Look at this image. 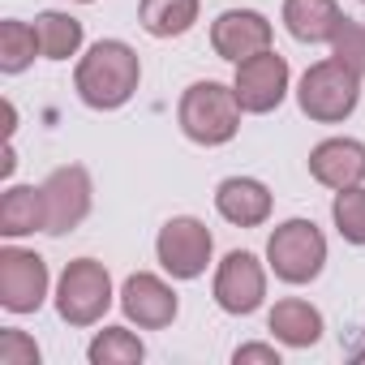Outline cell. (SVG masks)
I'll list each match as a JSON object with an SVG mask.
<instances>
[{
    "label": "cell",
    "mask_w": 365,
    "mask_h": 365,
    "mask_svg": "<svg viewBox=\"0 0 365 365\" xmlns=\"http://www.w3.org/2000/svg\"><path fill=\"white\" fill-rule=\"evenodd\" d=\"M142 82V61L129 43L120 39H99L82 61H78V73H73V86L82 95L86 108L95 112H112V108H125L133 99Z\"/></svg>",
    "instance_id": "1"
},
{
    "label": "cell",
    "mask_w": 365,
    "mask_h": 365,
    "mask_svg": "<svg viewBox=\"0 0 365 365\" xmlns=\"http://www.w3.org/2000/svg\"><path fill=\"white\" fill-rule=\"evenodd\" d=\"M241 99H237V91L232 86H224V82H194L185 95H180V103H176V120H180V129H185V138L190 142H198V146H224V142H232L237 138V129H241Z\"/></svg>",
    "instance_id": "2"
},
{
    "label": "cell",
    "mask_w": 365,
    "mask_h": 365,
    "mask_svg": "<svg viewBox=\"0 0 365 365\" xmlns=\"http://www.w3.org/2000/svg\"><path fill=\"white\" fill-rule=\"evenodd\" d=\"M356 99H361V78L348 65H339L335 56L309 65L305 78H301V86H297L301 112L309 120H318V125H339L344 116L356 112Z\"/></svg>",
    "instance_id": "3"
},
{
    "label": "cell",
    "mask_w": 365,
    "mask_h": 365,
    "mask_svg": "<svg viewBox=\"0 0 365 365\" xmlns=\"http://www.w3.org/2000/svg\"><path fill=\"white\" fill-rule=\"evenodd\" d=\"M267 262L284 284H309L327 267V237L314 220H288L267 237Z\"/></svg>",
    "instance_id": "4"
},
{
    "label": "cell",
    "mask_w": 365,
    "mask_h": 365,
    "mask_svg": "<svg viewBox=\"0 0 365 365\" xmlns=\"http://www.w3.org/2000/svg\"><path fill=\"white\" fill-rule=\"evenodd\" d=\"M112 305V275L95 258H73L56 284V314L69 327H95Z\"/></svg>",
    "instance_id": "5"
},
{
    "label": "cell",
    "mask_w": 365,
    "mask_h": 365,
    "mask_svg": "<svg viewBox=\"0 0 365 365\" xmlns=\"http://www.w3.org/2000/svg\"><path fill=\"white\" fill-rule=\"evenodd\" d=\"M211 232L202 220L194 215H176L159 228V241H155V254H159V267L172 275V279H198L211 262Z\"/></svg>",
    "instance_id": "6"
},
{
    "label": "cell",
    "mask_w": 365,
    "mask_h": 365,
    "mask_svg": "<svg viewBox=\"0 0 365 365\" xmlns=\"http://www.w3.org/2000/svg\"><path fill=\"white\" fill-rule=\"evenodd\" d=\"M48 297V262L31 250H0V305L9 314H35Z\"/></svg>",
    "instance_id": "7"
},
{
    "label": "cell",
    "mask_w": 365,
    "mask_h": 365,
    "mask_svg": "<svg viewBox=\"0 0 365 365\" xmlns=\"http://www.w3.org/2000/svg\"><path fill=\"white\" fill-rule=\"evenodd\" d=\"M288 61L279 56V52H258V56H250V61H241L237 65V82H232V91H237V99H241V108L245 112H254V116H262V112H275L279 103H284V95H288Z\"/></svg>",
    "instance_id": "8"
},
{
    "label": "cell",
    "mask_w": 365,
    "mask_h": 365,
    "mask_svg": "<svg viewBox=\"0 0 365 365\" xmlns=\"http://www.w3.org/2000/svg\"><path fill=\"white\" fill-rule=\"evenodd\" d=\"M43 202H48V232L65 237L91 215V172L82 163H65L43 180Z\"/></svg>",
    "instance_id": "9"
},
{
    "label": "cell",
    "mask_w": 365,
    "mask_h": 365,
    "mask_svg": "<svg viewBox=\"0 0 365 365\" xmlns=\"http://www.w3.org/2000/svg\"><path fill=\"white\" fill-rule=\"evenodd\" d=\"M267 297V271L254 254L232 250L215 271V301L224 314H254Z\"/></svg>",
    "instance_id": "10"
},
{
    "label": "cell",
    "mask_w": 365,
    "mask_h": 365,
    "mask_svg": "<svg viewBox=\"0 0 365 365\" xmlns=\"http://www.w3.org/2000/svg\"><path fill=\"white\" fill-rule=\"evenodd\" d=\"M211 48H215V56L241 65L271 48V22L258 9H224L211 22Z\"/></svg>",
    "instance_id": "11"
},
{
    "label": "cell",
    "mask_w": 365,
    "mask_h": 365,
    "mask_svg": "<svg viewBox=\"0 0 365 365\" xmlns=\"http://www.w3.org/2000/svg\"><path fill=\"white\" fill-rule=\"evenodd\" d=\"M120 309H125V318L138 322L142 331H159V327H172V318H176L180 305H176V292H172L159 275L138 271V275H129L125 288H120Z\"/></svg>",
    "instance_id": "12"
},
{
    "label": "cell",
    "mask_w": 365,
    "mask_h": 365,
    "mask_svg": "<svg viewBox=\"0 0 365 365\" xmlns=\"http://www.w3.org/2000/svg\"><path fill=\"white\" fill-rule=\"evenodd\" d=\"M309 176L327 190H352L365 180V142L327 138L309 150Z\"/></svg>",
    "instance_id": "13"
},
{
    "label": "cell",
    "mask_w": 365,
    "mask_h": 365,
    "mask_svg": "<svg viewBox=\"0 0 365 365\" xmlns=\"http://www.w3.org/2000/svg\"><path fill=\"white\" fill-rule=\"evenodd\" d=\"M215 211L237 228H258L271 220V190L254 176H228L215 190Z\"/></svg>",
    "instance_id": "14"
},
{
    "label": "cell",
    "mask_w": 365,
    "mask_h": 365,
    "mask_svg": "<svg viewBox=\"0 0 365 365\" xmlns=\"http://www.w3.org/2000/svg\"><path fill=\"white\" fill-rule=\"evenodd\" d=\"M344 22L335 0H284V26L297 43H331Z\"/></svg>",
    "instance_id": "15"
},
{
    "label": "cell",
    "mask_w": 365,
    "mask_h": 365,
    "mask_svg": "<svg viewBox=\"0 0 365 365\" xmlns=\"http://www.w3.org/2000/svg\"><path fill=\"white\" fill-rule=\"evenodd\" d=\"M31 232H48V202H43V185H14L0 198V237H31Z\"/></svg>",
    "instance_id": "16"
},
{
    "label": "cell",
    "mask_w": 365,
    "mask_h": 365,
    "mask_svg": "<svg viewBox=\"0 0 365 365\" xmlns=\"http://www.w3.org/2000/svg\"><path fill=\"white\" fill-rule=\"evenodd\" d=\"M271 331H275V339L288 344V348H309V344L322 339V314H318L309 301L288 297V301H279V305L271 309Z\"/></svg>",
    "instance_id": "17"
},
{
    "label": "cell",
    "mask_w": 365,
    "mask_h": 365,
    "mask_svg": "<svg viewBox=\"0 0 365 365\" xmlns=\"http://www.w3.org/2000/svg\"><path fill=\"white\" fill-rule=\"evenodd\" d=\"M138 22L155 39H176L198 22V0H142Z\"/></svg>",
    "instance_id": "18"
},
{
    "label": "cell",
    "mask_w": 365,
    "mask_h": 365,
    "mask_svg": "<svg viewBox=\"0 0 365 365\" xmlns=\"http://www.w3.org/2000/svg\"><path fill=\"white\" fill-rule=\"evenodd\" d=\"M35 35H39V56H48V61H69L82 48V22L69 14H56V9L39 14Z\"/></svg>",
    "instance_id": "19"
},
{
    "label": "cell",
    "mask_w": 365,
    "mask_h": 365,
    "mask_svg": "<svg viewBox=\"0 0 365 365\" xmlns=\"http://www.w3.org/2000/svg\"><path fill=\"white\" fill-rule=\"evenodd\" d=\"M91 365H138L142 356H146V348H142V339L133 335V331H125V327H103L99 335H95V344H91Z\"/></svg>",
    "instance_id": "20"
},
{
    "label": "cell",
    "mask_w": 365,
    "mask_h": 365,
    "mask_svg": "<svg viewBox=\"0 0 365 365\" xmlns=\"http://www.w3.org/2000/svg\"><path fill=\"white\" fill-rule=\"evenodd\" d=\"M39 52V35L35 26L9 18V22H0V69L5 73H22Z\"/></svg>",
    "instance_id": "21"
},
{
    "label": "cell",
    "mask_w": 365,
    "mask_h": 365,
    "mask_svg": "<svg viewBox=\"0 0 365 365\" xmlns=\"http://www.w3.org/2000/svg\"><path fill=\"white\" fill-rule=\"evenodd\" d=\"M331 220H335V228H339V237L348 245H365V185L335 190Z\"/></svg>",
    "instance_id": "22"
},
{
    "label": "cell",
    "mask_w": 365,
    "mask_h": 365,
    "mask_svg": "<svg viewBox=\"0 0 365 365\" xmlns=\"http://www.w3.org/2000/svg\"><path fill=\"white\" fill-rule=\"evenodd\" d=\"M331 56H335L339 65H348L356 78H365V26L348 18V22L339 26V35L331 39Z\"/></svg>",
    "instance_id": "23"
},
{
    "label": "cell",
    "mask_w": 365,
    "mask_h": 365,
    "mask_svg": "<svg viewBox=\"0 0 365 365\" xmlns=\"http://www.w3.org/2000/svg\"><path fill=\"white\" fill-rule=\"evenodd\" d=\"M0 365H39V344L26 331H0Z\"/></svg>",
    "instance_id": "24"
},
{
    "label": "cell",
    "mask_w": 365,
    "mask_h": 365,
    "mask_svg": "<svg viewBox=\"0 0 365 365\" xmlns=\"http://www.w3.org/2000/svg\"><path fill=\"white\" fill-rule=\"evenodd\" d=\"M232 361H237V365H250V361H258V365H279V352H275L271 344H241V348L232 352Z\"/></svg>",
    "instance_id": "25"
},
{
    "label": "cell",
    "mask_w": 365,
    "mask_h": 365,
    "mask_svg": "<svg viewBox=\"0 0 365 365\" xmlns=\"http://www.w3.org/2000/svg\"><path fill=\"white\" fill-rule=\"evenodd\" d=\"M356 361H361V365H365V348H361V352H356Z\"/></svg>",
    "instance_id": "26"
},
{
    "label": "cell",
    "mask_w": 365,
    "mask_h": 365,
    "mask_svg": "<svg viewBox=\"0 0 365 365\" xmlns=\"http://www.w3.org/2000/svg\"><path fill=\"white\" fill-rule=\"evenodd\" d=\"M82 5H91V0H82Z\"/></svg>",
    "instance_id": "27"
}]
</instances>
